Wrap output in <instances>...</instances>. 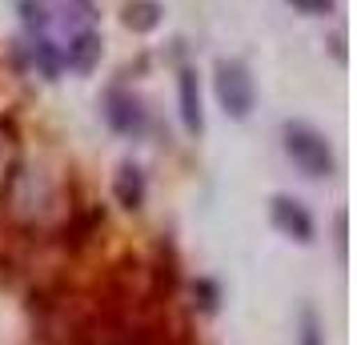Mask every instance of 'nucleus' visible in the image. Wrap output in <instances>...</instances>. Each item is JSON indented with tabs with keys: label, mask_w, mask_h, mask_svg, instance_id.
Here are the masks:
<instances>
[{
	"label": "nucleus",
	"mask_w": 357,
	"mask_h": 345,
	"mask_svg": "<svg viewBox=\"0 0 357 345\" xmlns=\"http://www.w3.org/2000/svg\"><path fill=\"white\" fill-rule=\"evenodd\" d=\"M289 4L301 17H329L333 13V0H289Z\"/></svg>",
	"instance_id": "nucleus-12"
},
{
	"label": "nucleus",
	"mask_w": 357,
	"mask_h": 345,
	"mask_svg": "<svg viewBox=\"0 0 357 345\" xmlns=\"http://www.w3.org/2000/svg\"><path fill=\"white\" fill-rule=\"evenodd\" d=\"M0 153H4V132H0Z\"/></svg>",
	"instance_id": "nucleus-13"
},
{
	"label": "nucleus",
	"mask_w": 357,
	"mask_h": 345,
	"mask_svg": "<svg viewBox=\"0 0 357 345\" xmlns=\"http://www.w3.org/2000/svg\"><path fill=\"white\" fill-rule=\"evenodd\" d=\"M269 221H273V229L281 237H289L297 245H313L317 241V221L309 213V205L289 197V193H273L269 197Z\"/></svg>",
	"instance_id": "nucleus-4"
},
{
	"label": "nucleus",
	"mask_w": 357,
	"mask_h": 345,
	"mask_svg": "<svg viewBox=\"0 0 357 345\" xmlns=\"http://www.w3.org/2000/svg\"><path fill=\"white\" fill-rule=\"evenodd\" d=\"M297 345H325V325L309 305H301L297 313Z\"/></svg>",
	"instance_id": "nucleus-11"
},
{
	"label": "nucleus",
	"mask_w": 357,
	"mask_h": 345,
	"mask_svg": "<svg viewBox=\"0 0 357 345\" xmlns=\"http://www.w3.org/2000/svg\"><path fill=\"white\" fill-rule=\"evenodd\" d=\"M100 56H105V40L97 29H77V33H68V45L61 49V68L89 77L100 65Z\"/></svg>",
	"instance_id": "nucleus-5"
},
{
	"label": "nucleus",
	"mask_w": 357,
	"mask_h": 345,
	"mask_svg": "<svg viewBox=\"0 0 357 345\" xmlns=\"http://www.w3.org/2000/svg\"><path fill=\"white\" fill-rule=\"evenodd\" d=\"M33 65L40 68L45 81H56V77H61V49L52 45L49 36H36L33 40Z\"/></svg>",
	"instance_id": "nucleus-9"
},
{
	"label": "nucleus",
	"mask_w": 357,
	"mask_h": 345,
	"mask_svg": "<svg viewBox=\"0 0 357 345\" xmlns=\"http://www.w3.org/2000/svg\"><path fill=\"white\" fill-rule=\"evenodd\" d=\"M161 20H165V8L157 0H129L125 13H121V24H125L129 33H153Z\"/></svg>",
	"instance_id": "nucleus-8"
},
{
	"label": "nucleus",
	"mask_w": 357,
	"mask_h": 345,
	"mask_svg": "<svg viewBox=\"0 0 357 345\" xmlns=\"http://www.w3.org/2000/svg\"><path fill=\"white\" fill-rule=\"evenodd\" d=\"M113 197L121 209H129V213H137L141 205H145L149 197V181H145V169L137 161H121L113 173Z\"/></svg>",
	"instance_id": "nucleus-6"
},
{
	"label": "nucleus",
	"mask_w": 357,
	"mask_h": 345,
	"mask_svg": "<svg viewBox=\"0 0 357 345\" xmlns=\"http://www.w3.org/2000/svg\"><path fill=\"white\" fill-rule=\"evenodd\" d=\"M213 93L229 121H249L257 109V81H253L249 65L237 56H221L213 65Z\"/></svg>",
	"instance_id": "nucleus-2"
},
{
	"label": "nucleus",
	"mask_w": 357,
	"mask_h": 345,
	"mask_svg": "<svg viewBox=\"0 0 357 345\" xmlns=\"http://www.w3.org/2000/svg\"><path fill=\"white\" fill-rule=\"evenodd\" d=\"M20 20L29 33H45L52 24V0H20Z\"/></svg>",
	"instance_id": "nucleus-10"
},
{
	"label": "nucleus",
	"mask_w": 357,
	"mask_h": 345,
	"mask_svg": "<svg viewBox=\"0 0 357 345\" xmlns=\"http://www.w3.org/2000/svg\"><path fill=\"white\" fill-rule=\"evenodd\" d=\"M281 145H285V157H289L309 181H325L337 173V157H333V145L317 125L309 121H285L281 125Z\"/></svg>",
	"instance_id": "nucleus-1"
},
{
	"label": "nucleus",
	"mask_w": 357,
	"mask_h": 345,
	"mask_svg": "<svg viewBox=\"0 0 357 345\" xmlns=\"http://www.w3.org/2000/svg\"><path fill=\"white\" fill-rule=\"evenodd\" d=\"M100 113L109 121V129H113L116 137H125V141H137V137H145V129H149L145 100L137 97L132 89H125V84H113V89L105 93Z\"/></svg>",
	"instance_id": "nucleus-3"
},
{
	"label": "nucleus",
	"mask_w": 357,
	"mask_h": 345,
	"mask_svg": "<svg viewBox=\"0 0 357 345\" xmlns=\"http://www.w3.org/2000/svg\"><path fill=\"white\" fill-rule=\"evenodd\" d=\"M177 100H181V125L193 137H201L205 132V109H201V84H197L193 68L177 72Z\"/></svg>",
	"instance_id": "nucleus-7"
}]
</instances>
